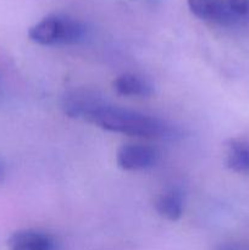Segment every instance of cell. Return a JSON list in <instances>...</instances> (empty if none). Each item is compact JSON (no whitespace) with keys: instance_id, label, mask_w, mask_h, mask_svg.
Wrapping results in <instances>:
<instances>
[{"instance_id":"cell-1","label":"cell","mask_w":249,"mask_h":250,"mask_svg":"<svg viewBox=\"0 0 249 250\" xmlns=\"http://www.w3.org/2000/svg\"><path fill=\"white\" fill-rule=\"evenodd\" d=\"M88 122L109 132L133 137H160L167 133V126L156 117L112 106L103 102L87 119Z\"/></svg>"},{"instance_id":"cell-2","label":"cell","mask_w":249,"mask_h":250,"mask_svg":"<svg viewBox=\"0 0 249 250\" xmlns=\"http://www.w3.org/2000/svg\"><path fill=\"white\" fill-rule=\"evenodd\" d=\"M84 36V24L63 15L44 17L28 31L29 39L41 45H71L80 43Z\"/></svg>"},{"instance_id":"cell-3","label":"cell","mask_w":249,"mask_h":250,"mask_svg":"<svg viewBox=\"0 0 249 250\" xmlns=\"http://www.w3.org/2000/svg\"><path fill=\"white\" fill-rule=\"evenodd\" d=\"M158 158V153L145 144H124L117 151L116 161L120 168L138 171L150 167Z\"/></svg>"},{"instance_id":"cell-4","label":"cell","mask_w":249,"mask_h":250,"mask_svg":"<svg viewBox=\"0 0 249 250\" xmlns=\"http://www.w3.org/2000/svg\"><path fill=\"white\" fill-rule=\"evenodd\" d=\"M104 100L89 89H75L67 93L62 100V110L68 117L83 119L87 121L89 115Z\"/></svg>"},{"instance_id":"cell-5","label":"cell","mask_w":249,"mask_h":250,"mask_svg":"<svg viewBox=\"0 0 249 250\" xmlns=\"http://www.w3.org/2000/svg\"><path fill=\"white\" fill-rule=\"evenodd\" d=\"M187 4L198 19L221 26L237 24L225 0H187Z\"/></svg>"},{"instance_id":"cell-6","label":"cell","mask_w":249,"mask_h":250,"mask_svg":"<svg viewBox=\"0 0 249 250\" xmlns=\"http://www.w3.org/2000/svg\"><path fill=\"white\" fill-rule=\"evenodd\" d=\"M9 250H55V239L39 229H21L7 239Z\"/></svg>"},{"instance_id":"cell-7","label":"cell","mask_w":249,"mask_h":250,"mask_svg":"<svg viewBox=\"0 0 249 250\" xmlns=\"http://www.w3.org/2000/svg\"><path fill=\"white\" fill-rule=\"evenodd\" d=\"M112 85L119 94L126 97H149L154 92L151 83H149L145 78L133 73L117 76Z\"/></svg>"},{"instance_id":"cell-8","label":"cell","mask_w":249,"mask_h":250,"mask_svg":"<svg viewBox=\"0 0 249 250\" xmlns=\"http://www.w3.org/2000/svg\"><path fill=\"white\" fill-rule=\"evenodd\" d=\"M154 205L160 216L170 221H177L183 214L182 193L177 188H170L156 198Z\"/></svg>"},{"instance_id":"cell-9","label":"cell","mask_w":249,"mask_h":250,"mask_svg":"<svg viewBox=\"0 0 249 250\" xmlns=\"http://www.w3.org/2000/svg\"><path fill=\"white\" fill-rule=\"evenodd\" d=\"M226 165L238 173H249V141L231 139L227 144Z\"/></svg>"},{"instance_id":"cell-10","label":"cell","mask_w":249,"mask_h":250,"mask_svg":"<svg viewBox=\"0 0 249 250\" xmlns=\"http://www.w3.org/2000/svg\"><path fill=\"white\" fill-rule=\"evenodd\" d=\"M237 24L249 21V0H225Z\"/></svg>"},{"instance_id":"cell-11","label":"cell","mask_w":249,"mask_h":250,"mask_svg":"<svg viewBox=\"0 0 249 250\" xmlns=\"http://www.w3.org/2000/svg\"><path fill=\"white\" fill-rule=\"evenodd\" d=\"M216 250H248V249H247L246 247L239 246V244H236V243H225L217 247Z\"/></svg>"},{"instance_id":"cell-12","label":"cell","mask_w":249,"mask_h":250,"mask_svg":"<svg viewBox=\"0 0 249 250\" xmlns=\"http://www.w3.org/2000/svg\"><path fill=\"white\" fill-rule=\"evenodd\" d=\"M4 176H5V166L4 164H2V161L0 160V183H1L2 180H4Z\"/></svg>"}]
</instances>
